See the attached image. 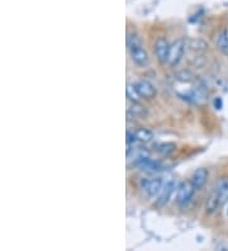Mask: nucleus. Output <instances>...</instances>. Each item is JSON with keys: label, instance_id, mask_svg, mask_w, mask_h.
Returning <instances> with one entry per match:
<instances>
[{"label": "nucleus", "instance_id": "nucleus-1", "mask_svg": "<svg viewBox=\"0 0 228 251\" xmlns=\"http://www.w3.org/2000/svg\"><path fill=\"white\" fill-rule=\"evenodd\" d=\"M127 47L132 61L140 68H146L150 62L149 55H147L146 50L143 47L141 37L136 32H129L127 34Z\"/></svg>", "mask_w": 228, "mask_h": 251}, {"label": "nucleus", "instance_id": "nucleus-2", "mask_svg": "<svg viewBox=\"0 0 228 251\" xmlns=\"http://www.w3.org/2000/svg\"><path fill=\"white\" fill-rule=\"evenodd\" d=\"M197 192L195 188L193 187L192 181H182L177 188V203L180 208H185L188 204L192 202L194 193Z\"/></svg>", "mask_w": 228, "mask_h": 251}, {"label": "nucleus", "instance_id": "nucleus-3", "mask_svg": "<svg viewBox=\"0 0 228 251\" xmlns=\"http://www.w3.org/2000/svg\"><path fill=\"white\" fill-rule=\"evenodd\" d=\"M186 47V41L182 40V38H177V40L174 41L170 45V53H169V61L167 64L170 65L171 68L179 65V62L181 61L184 52H185Z\"/></svg>", "mask_w": 228, "mask_h": 251}, {"label": "nucleus", "instance_id": "nucleus-4", "mask_svg": "<svg viewBox=\"0 0 228 251\" xmlns=\"http://www.w3.org/2000/svg\"><path fill=\"white\" fill-rule=\"evenodd\" d=\"M165 181L162 178H153V179H142L140 183L141 189L150 197V198H157V196L161 192Z\"/></svg>", "mask_w": 228, "mask_h": 251}, {"label": "nucleus", "instance_id": "nucleus-5", "mask_svg": "<svg viewBox=\"0 0 228 251\" xmlns=\"http://www.w3.org/2000/svg\"><path fill=\"white\" fill-rule=\"evenodd\" d=\"M153 51H155L156 58L160 64H167L169 61V53H170V43L165 40L164 37H160L155 41L153 45Z\"/></svg>", "mask_w": 228, "mask_h": 251}, {"label": "nucleus", "instance_id": "nucleus-6", "mask_svg": "<svg viewBox=\"0 0 228 251\" xmlns=\"http://www.w3.org/2000/svg\"><path fill=\"white\" fill-rule=\"evenodd\" d=\"M174 189H175V181H174L173 179L165 181L161 192H160V194H158L157 198H156V207H157V208H162V207L169 202V199H170Z\"/></svg>", "mask_w": 228, "mask_h": 251}, {"label": "nucleus", "instance_id": "nucleus-7", "mask_svg": "<svg viewBox=\"0 0 228 251\" xmlns=\"http://www.w3.org/2000/svg\"><path fill=\"white\" fill-rule=\"evenodd\" d=\"M223 204L222 199L219 197L218 192L216 189H213L212 192L208 196L207 201L204 203V211L207 212L208 215H213V213H216L219 208H221V205Z\"/></svg>", "mask_w": 228, "mask_h": 251}, {"label": "nucleus", "instance_id": "nucleus-8", "mask_svg": "<svg viewBox=\"0 0 228 251\" xmlns=\"http://www.w3.org/2000/svg\"><path fill=\"white\" fill-rule=\"evenodd\" d=\"M134 85H136L137 90L140 92L141 97L145 99H152L156 95V93H157L153 84L146 79L137 80V81H134Z\"/></svg>", "mask_w": 228, "mask_h": 251}, {"label": "nucleus", "instance_id": "nucleus-9", "mask_svg": "<svg viewBox=\"0 0 228 251\" xmlns=\"http://www.w3.org/2000/svg\"><path fill=\"white\" fill-rule=\"evenodd\" d=\"M207 180H208V170L204 168L195 170L192 175V179H190V181H192L193 187L195 188V190H201L202 188L205 185Z\"/></svg>", "mask_w": 228, "mask_h": 251}, {"label": "nucleus", "instance_id": "nucleus-10", "mask_svg": "<svg viewBox=\"0 0 228 251\" xmlns=\"http://www.w3.org/2000/svg\"><path fill=\"white\" fill-rule=\"evenodd\" d=\"M127 116L129 118H145L147 116L146 107L140 104V101H131L127 108Z\"/></svg>", "mask_w": 228, "mask_h": 251}, {"label": "nucleus", "instance_id": "nucleus-11", "mask_svg": "<svg viewBox=\"0 0 228 251\" xmlns=\"http://www.w3.org/2000/svg\"><path fill=\"white\" fill-rule=\"evenodd\" d=\"M214 189L218 192L219 197L222 199L223 203L228 202V176H222L219 178L216 183V187Z\"/></svg>", "mask_w": 228, "mask_h": 251}, {"label": "nucleus", "instance_id": "nucleus-12", "mask_svg": "<svg viewBox=\"0 0 228 251\" xmlns=\"http://www.w3.org/2000/svg\"><path fill=\"white\" fill-rule=\"evenodd\" d=\"M133 133L138 144H147V142H150L153 138L152 131H150L147 128H138L136 131H133Z\"/></svg>", "mask_w": 228, "mask_h": 251}, {"label": "nucleus", "instance_id": "nucleus-13", "mask_svg": "<svg viewBox=\"0 0 228 251\" xmlns=\"http://www.w3.org/2000/svg\"><path fill=\"white\" fill-rule=\"evenodd\" d=\"M217 46H218L219 51L225 55H228V33L227 29L221 32V34L218 36V40H217Z\"/></svg>", "mask_w": 228, "mask_h": 251}, {"label": "nucleus", "instance_id": "nucleus-14", "mask_svg": "<svg viewBox=\"0 0 228 251\" xmlns=\"http://www.w3.org/2000/svg\"><path fill=\"white\" fill-rule=\"evenodd\" d=\"M175 150H177V146L174 144H161L156 147V152L162 157H167Z\"/></svg>", "mask_w": 228, "mask_h": 251}, {"label": "nucleus", "instance_id": "nucleus-15", "mask_svg": "<svg viewBox=\"0 0 228 251\" xmlns=\"http://www.w3.org/2000/svg\"><path fill=\"white\" fill-rule=\"evenodd\" d=\"M126 94H127V98L129 101H140L141 98H142L140 94V92L137 90L134 83L127 84V88H126Z\"/></svg>", "mask_w": 228, "mask_h": 251}, {"label": "nucleus", "instance_id": "nucleus-16", "mask_svg": "<svg viewBox=\"0 0 228 251\" xmlns=\"http://www.w3.org/2000/svg\"><path fill=\"white\" fill-rule=\"evenodd\" d=\"M186 45H188L189 49L192 50V51H195V52H203V51L207 50V43L204 42L203 40H199V38L188 41Z\"/></svg>", "mask_w": 228, "mask_h": 251}, {"label": "nucleus", "instance_id": "nucleus-17", "mask_svg": "<svg viewBox=\"0 0 228 251\" xmlns=\"http://www.w3.org/2000/svg\"><path fill=\"white\" fill-rule=\"evenodd\" d=\"M214 107H217V109H221V108H222V100L219 98H217L216 100H214Z\"/></svg>", "mask_w": 228, "mask_h": 251}, {"label": "nucleus", "instance_id": "nucleus-18", "mask_svg": "<svg viewBox=\"0 0 228 251\" xmlns=\"http://www.w3.org/2000/svg\"><path fill=\"white\" fill-rule=\"evenodd\" d=\"M227 216H228V202H227Z\"/></svg>", "mask_w": 228, "mask_h": 251}, {"label": "nucleus", "instance_id": "nucleus-19", "mask_svg": "<svg viewBox=\"0 0 228 251\" xmlns=\"http://www.w3.org/2000/svg\"><path fill=\"white\" fill-rule=\"evenodd\" d=\"M227 33H228V29H227Z\"/></svg>", "mask_w": 228, "mask_h": 251}]
</instances>
